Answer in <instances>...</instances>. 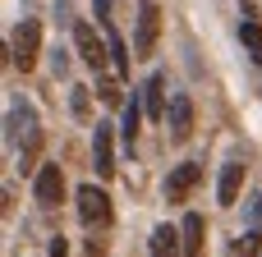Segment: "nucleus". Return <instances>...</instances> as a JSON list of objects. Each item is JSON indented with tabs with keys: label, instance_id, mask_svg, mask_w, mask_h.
<instances>
[{
	"label": "nucleus",
	"instance_id": "nucleus-1",
	"mask_svg": "<svg viewBox=\"0 0 262 257\" xmlns=\"http://www.w3.org/2000/svg\"><path fill=\"white\" fill-rule=\"evenodd\" d=\"M37 51H41V23H37V18H18V28H14V37H9L14 64L28 74V69L37 64Z\"/></svg>",
	"mask_w": 262,
	"mask_h": 257
},
{
	"label": "nucleus",
	"instance_id": "nucleus-2",
	"mask_svg": "<svg viewBox=\"0 0 262 257\" xmlns=\"http://www.w3.org/2000/svg\"><path fill=\"white\" fill-rule=\"evenodd\" d=\"M157 32H161V5L157 0H138V28H134V55H152L157 51Z\"/></svg>",
	"mask_w": 262,
	"mask_h": 257
},
{
	"label": "nucleus",
	"instance_id": "nucleus-3",
	"mask_svg": "<svg viewBox=\"0 0 262 257\" xmlns=\"http://www.w3.org/2000/svg\"><path fill=\"white\" fill-rule=\"evenodd\" d=\"M78 216H83V225H88V230L111 225V198H106L101 189L83 184V189H78Z\"/></svg>",
	"mask_w": 262,
	"mask_h": 257
},
{
	"label": "nucleus",
	"instance_id": "nucleus-4",
	"mask_svg": "<svg viewBox=\"0 0 262 257\" xmlns=\"http://www.w3.org/2000/svg\"><path fill=\"white\" fill-rule=\"evenodd\" d=\"M74 46H78L83 64L101 78V74H106V55H111V46H101V41H97V32H92L88 23H74Z\"/></svg>",
	"mask_w": 262,
	"mask_h": 257
},
{
	"label": "nucleus",
	"instance_id": "nucleus-5",
	"mask_svg": "<svg viewBox=\"0 0 262 257\" xmlns=\"http://www.w3.org/2000/svg\"><path fill=\"white\" fill-rule=\"evenodd\" d=\"M166 129H170L175 143H189V133H193V97H189V92H175V97H170V106H166Z\"/></svg>",
	"mask_w": 262,
	"mask_h": 257
},
{
	"label": "nucleus",
	"instance_id": "nucleus-6",
	"mask_svg": "<svg viewBox=\"0 0 262 257\" xmlns=\"http://www.w3.org/2000/svg\"><path fill=\"white\" fill-rule=\"evenodd\" d=\"M203 179V166L198 161H184V166H175L170 175H166V198L170 202H184L189 193H193V184Z\"/></svg>",
	"mask_w": 262,
	"mask_h": 257
},
{
	"label": "nucleus",
	"instance_id": "nucleus-7",
	"mask_svg": "<svg viewBox=\"0 0 262 257\" xmlns=\"http://www.w3.org/2000/svg\"><path fill=\"white\" fill-rule=\"evenodd\" d=\"M32 193H37V202H41V207H55V202L64 198V175H60V166H55V161H46V166L37 170Z\"/></svg>",
	"mask_w": 262,
	"mask_h": 257
},
{
	"label": "nucleus",
	"instance_id": "nucleus-8",
	"mask_svg": "<svg viewBox=\"0 0 262 257\" xmlns=\"http://www.w3.org/2000/svg\"><path fill=\"white\" fill-rule=\"evenodd\" d=\"M92 156H97V175L111 179L115 175V147H111V124H92Z\"/></svg>",
	"mask_w": 262,
	"mask_h": 257
},
{
	"label": "nucleus",
	"instance_id": "nucleus-9",
	"mask_svg": "<svg viewBox=\"0 0 262 257\" xmlns=\"http://www.w3.org/2000/svg\"><path fill=\"white\" fill-rule=\"evenodd\" d=\"M239 189H244V166H239V161H230V166L221 170L216 202H221V207H235V202H239Z\"/></svg>",
	"mask_w": 262,
	"mask_h": 257
},
{
	"label": "nucleus",
	"instance_id": "nucleus-10",
	"mask_svg": "<svg viewBox=\"0 0 262 257\" xmlns=\"http://www.w3.org/2000/svg\"><path fill=\"white\" fill-rule=\"evenodd\" d=\"M143 106H147V120H166V74L157 69L143 87Z\"/></svg>",
	"mask_w": 262,
	"mask_h": 257
},
{
	"label": "nucleus",
	"instance_id": "nucleus-11",
	"mask_svg": "<svg viewBox=\"0 0 262 257\" xmlns=\"http://www.w3.org/2000/svg\"><path fill=\"white\" fill-rule=\"evenodd\" d=\"M180 239H184V257H203L207 225H203V216H198V212H189V216H184V225H180Z\"/></svg>",
	"mask_w": 262,
	"mask_h": 257
},
{
	"label": "nucleus",
	"instance_id": "nucleus-12",
	"mask_svg": "<svg viewBox=\"0 0 262 257\" xmlns=\"http://www.w3.org/2000/svg\"><path fill=\"white\" fill-rule=\"evenodd\" d=\"M147 253H152V257H180V253H184V239H180L170 225H157L152 239H147Z\"/></svg>",
	"mask_w": 262,
	"mask_h": 257
},
{
	"label": "nucleus",
	"instance_id": "nucleus-13",
	"mask_svg": "<svg viewBox=\"0 0 262 257\" xmlns=\"http://www.w3.org/2000/svg\"><path fill=\"white\" fill-rule=\"evenodd\" d=\"M106 46H111V60H115V74H120V78H129V60H134V55H129L124 37H120V32L111 28V18H106Z\"/></svg>",
	"mask_w": 262,
	"mask_h": 257
},
{
	"label": "nucleus",
	"instance_id": "nucleus-14",
	"mask_svg": "<svg viewBox=\"0 0 262 257\" xmlns=\"http://www.w3.org/2000/svg\"><path fill=\"white\" fill-rule=\"evenodd\" d=\"M143 110H147V106H138V97H129V106H124V120H120V138H124V147H134V138H138V120H143Z\"/></svg>",
	"mask_w": 262,
	"mask_h": 257
},
{
	"label": "nucleus",
	"instance_id": "nucleus-15",
	"mask_svg": "<svg viewBox=\"0 0 262 257\" xmlns=\"http://www.w3.org/2000/svg\"><path fill=\"white\" fill-rule=\"evenodd\" d=\"M97 97H101V106H120V83L101 74V83H97Z\"/></svg>",
	"mask_w": 262,
	"mask_h": 257
},
{
	"label": "nucleus",
	"instance_id": "nucleus-16",
	"mask_svg": "<svg viewBox=\"0 0 262 257\" xmlns=\"http://www.w3.org/2000/svg\"><path fill=\"white\" fill-rule=\"evenodd\" d=\"M239 41H244L249 51H258V46H262V28H258V23H239Z\"/></svg>",
	"mask_w": 262,
	"mask_h": 257
},
{
	"label": "nucleus",
	"instance_id": "nucleus-17",
	"mask_svg": "<svg viewBox=\"0 0 262 257\" xmlns=\"http://www.w3.org/2000/svg\"><path fill=\"white\" fill-rule=\"evenodd\" d=\"M69 106H74V115H78V120H88V87H74Z\"/></svg>",
	"mask_w": 262,
	"mask_h": 257
},
{
	"label": "nucleus",
	"instance_id": "nucleus-18",
	"mask_svg": "<svg viewBox=\"0 0 262 257\" xmlns=\"http://www.w3.org/2000/svg\"><path fill=\"white\" fill-rule=\"evenodd\" d=\"M249 221H262V193L249 198Z\"/></svg>",
	"mask_w": 262,
	"mask_h": 257
},
{
	"label": "nucleus",
	"instance_id": "nucleus-19",
	"mask_svg": "<svg viewBox=\"0 0 262 257\" xmlns=\"http://www.w3.org/2000/svg\"><path fill=\"white\" fill-rule=\"evenodd\" d=\"M51 64H55V78H64V69H69V60H64V51H60V46H55V60H51Z\"/></svg>",
	"mask_w": 262,
	"mask_h": 257
},
{
	"label": "nucleus",
	"instance_id": "nucleus-20",
	"mask_svg": "<svg viewBox=\"0 0 262 257\" xmlns=\"http://www.w3.org/2000/svg\"><path fill=\"white\" fill-rule=\"evenodd\" d=\"M51 257H69V248H64V239H60V235L51 239Z\"/></svg>",
	"mask_w": 262,
	"mask_h": 257
},
{
	"label": "nucleus",
	"instance_id": "nucleus-21",
	"mask_svg": "<svg viewBox=\"0 0 262 257\" xmlns=\"http://www.w3.org/2000/svg\"><path fill=\"white\" fill-rule=\"evenodd\" d=\"M97 18H101V23L111 18V0H97Z\"/></svg>",
	"mask_w": 262,
	"mask_h": 257
},
{
	"label": "nucleus",
	"instance_id": "nucleus-22",
	"mask_svg": "<svg viewBox=\"0 0 262 257\" xmlns=\"http://www.w3.org/2000/svg\"><path fill=\"white\" fill-rule=\"evenodd\" d=\"M253 60H258V64H262V46H258V51H253Z\"/></svg>",
	"mask_w": 262,
	"mask_h": 257
}]
</instances>
